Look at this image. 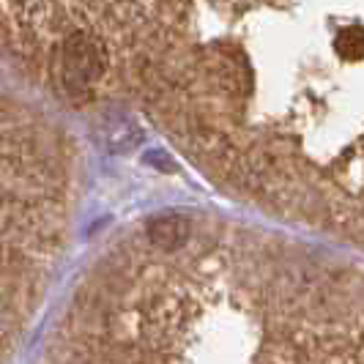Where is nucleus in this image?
Listing matches in <instances>:
<instances>
[{"label": "nucleus", "mask_w": 364, "mask_h": 364, "mask_svg": "<svg viewBox=\"0 0 364 364\" xmlns=\"http://www.w3.org/2000/svg\"><path fill=\"white\" fill-rule=\"evenodd\" d=\"M0 41L74 105L134 91L198 156L266 91L359 109L362 0H0Z\"/></svg>", "instance_id": "f257e3e1"}, {"label": "nucleus", "mask_w": 364, "mask_h": 364, "mask_svg": "<svg viewBox=\"0 0 364 364\" xmlns=\"http://www.w3.org/2000/svg\"><path fill=\"white\" fill-rule=\"evenodd\" d=\"M189 219L181 214H162V217H154L148 222V241L154 247H159L164 252H173L178 250L183 241L189 238Z\"/></svg>", "instance_id": "f03ea898"}]
</instances>
